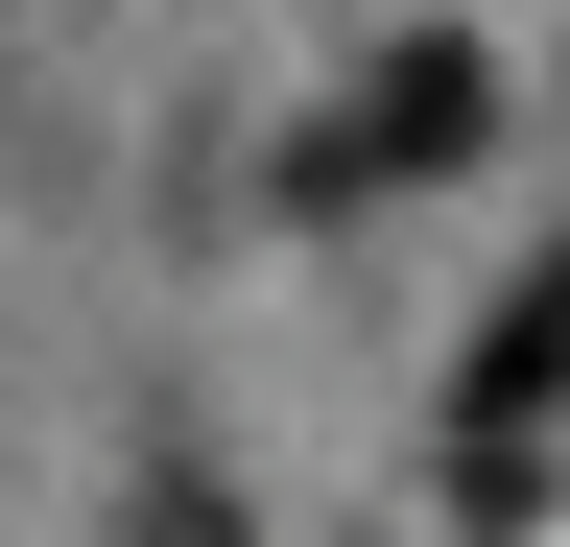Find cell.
<instances>
[{
	"label": "cell",
	"mask_w": 570,
	"mask_h": 547,
	"mask_svg": "<svg viewBox=\"0 0 570 547\" xmlns=\"http://www.w3.org/2000/svg\"><path fill=\"white\" fill-rule=\"evenodd\" d=\"M475 119H499V72L428 25V48H381V72H356V119L309 144V191H428V167H475Z\"/></svg>",
	"instance_id": "1"
},
{
	"label": "cell",
	"mask_w": 570,
	"mask_h": 547,
	"mask_svg": "<svg viewBox=\"0 0 570 547\" xmlns=\"http://www.w3.org/2000/svg\"><path fill=\"white\" fill-rule=\"evenodd\" d=\"M547 381H570V262H523V286H499V333H475V500L523 476V429H547Z\"/></svg>",
	"instance_id": "2"
}]
</instances>
